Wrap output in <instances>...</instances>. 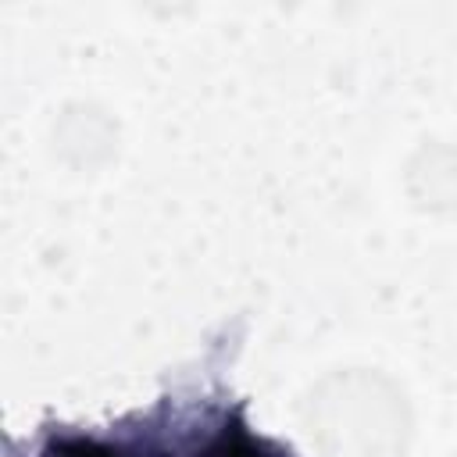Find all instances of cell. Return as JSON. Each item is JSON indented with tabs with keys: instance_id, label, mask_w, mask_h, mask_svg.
Wrapping results in <instances>:
<instances>
[{
	"instance_id": "1",
	"label": "cell",
	"mask_w": 457,
	"mask_h": 457,
	"mask_svg": "<svg viewBox=\"0 0 457 457\" xmlns=\"http://www.w3.org/2000/svg\"><path fill=\"white\" fill-rule=\"evenodd\" d=\"M61 457H114V453L104 446H93V443H75V446H64Z\"/></svg>"
}]
</instances>
